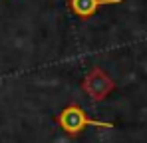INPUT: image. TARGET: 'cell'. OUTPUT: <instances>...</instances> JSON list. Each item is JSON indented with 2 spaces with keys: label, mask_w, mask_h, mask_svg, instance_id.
<instances>
[{
  "label": "cell",
  "mask_w": 147,
  "mask_h": 143,
  "mask_svg": "<svg viewBox=\"0 0 147 143\" xmlns=\"http://www.w3.org/2000/svg\"><path fill=\"white\" fill-rule=\"evenodd\" d=\"M54 119H56V123L60 125V129H62L66 135H70V137H78L86 127H101V129H111V127H113V123H109V121L92 119L84 111V107L78 105V103L66 105L58 115H54Z\"/></svg>",
  "instance_id": "cell-1"
},
{
  "label": "cell",
  "mask_w": 147,
  "mask_h": 143,
  "mask_svg": "<svg viewBox=\"0 0 147 143\" xmlns=\"http://www.w3.org/2000/svg\"><path fill=\"white\" fill-rule=\"evenodd\" d=\"M82 90L90 95L92 101H103L107 95L115 90V82L99 66H94L92 70L86 74V78L82 82Z\"/></svg>",
  "instance_id": "cell-2"
},
{
  "label": "cell",
  "mask_w": 147,
  "mask_h": 143,
  "mask_svg": "<svg viewBox=\"0 0 147 143\" xmlns=\"http://www.w3.org/2000/svg\"><path fill=\"white\" fill-rule=\"evenodd\" d=\"M123 0H68V6L80 20H90L101 6L121 4Z\"/></svg>",
  "instance_id": "cell-3"
}]
</instances>
